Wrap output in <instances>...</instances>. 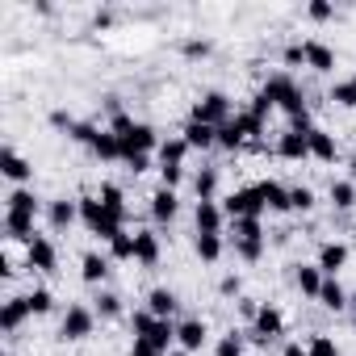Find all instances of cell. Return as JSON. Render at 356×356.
<instances>
[{
    "label": "cell",
    "instance_id": "obj_2",
    "mask_svg": "<svg viewBox=\"0 0 356 356\" xmlns=\"http://www.w3.org/2000/svg\"><path fill=\"white\" fill-rule=\"evenodd\" d=\"M239 109H235V101L222 92V88H210V92H202L197 101H193V122H206V126H227L231 118H235Z\"/></svg>",
    "mask_w": 356,
    "mask_h": 356
},
{
    "label": "cell",
    "instance_id": "obj_51",
    "mask_svg": "<svg viewBox=\"0 0 356 356\" xmlns=\"http://www.w3.org/2000/svg\"><path fill=\"white\" fill-rule=\"evenodd\" d=\"M181 181H185V168H159V185L163 189H181Z\"/></svg>",
    "mask_w": 356,
    "mask_h": 356
},
{
    "label": "cell",
    "instance_id": "obj_10",
    "mask_svg": "<svg viewBox=\"0 0 356 356\" xmlns=\"http://www.w3.org/2000/svg\"><path fill=\"white\" fill-rule=\"evenodd\" d=\"M26 268H34V273H55V268H59V248H55L47 235H38V239L26 248Z\"/></svg>",
    "mask_w": 356,
    "mask_h": 356
},
{
    "label": "cell",
    "instance_id": "obj_3",
    "mask_svg": "<svg viewBox=\"0 0 356 356\" xmlns=\"http://www.w3.org/2000/svg\"><path fill=\"white\" fill-rule=\"evenodd\" d=\"M92 331H97V310L84 306V302H72V306L63 310V318H59V339H63V343H80V339H88Z\"/></svg>",
    "mask_w": 356,
    "mask_h": 356
},
{
    "label": "cell",
    "instance_id": "obj_8",
    "mask_svg": "<svg viewBox=\"0 0 356 356\" xmlns=\"http://www.w3.org/2000/svg\"><path fill=\"white\" fill-rule=\"evenodd\" d=\"M206 339H210V323L206 318H181V323H176V348H185L189 356L202 352Z\"/></svg>",
    "mask_w": 356,
    "mask_h": 356
},
{
    "label": "cell",
    "instance_id": "obj_7",
    "mask_svg": "<svg viewBox=\"0 0 356 356\" xmlns=\"http://www.w3.org/2000/svg\"><path fill=\"white\" fill-rule=\"evenodd\" d=\"M0 172H5V181H13V189H22V185L34 181V163L22 151H13V147L0 151Z\"/></svg>",
    "mask_w": 356,
    "mask_h": 356
},
{
    "label": "cell",
    "instance_id": "obj_37",
    "mask_svg": "<svg viewBox=\"0 0 356 356\" xmlns=\"http://www.w3.org/2000/svg\"><path fill=\"white\" fill-rule=\"evenodd\" d=\"M327 97H331V105H339V109H356V84H352V80H335Z\"/></svg>",
    "mask_w": 356,
    "mask_h": 356
},
{
    "label": "cell",
    "instance_id": "obj_59",
    "mask_svg": "<svg viewBox=\"0 0 356 356\" xmlns=\"http://www.w3.org/2000/svg\"><path fill=\"white\" fill-rule=\"evenodd\" d=\"M348 168H352V185H356V155H352V159H348Z\"/></svg>",
    "mask_w": 356,
    "mask_h": 356
},
{
    "label": "cell",
    "instance_id": "obj_21",
    "mask_svg": "<svg viewBox=\"0 0 356 356\" xmlns=\"http://www.w3.org/2000/svg\"><path fill=\"white\" fill-rule=\"evenodd\" d=\"M306 67L310 72H335V51L323 42V38H306Z\"/></svg>",
    "mask_w": 356,
    "mask_h": 356
},
{
    "label": "cell",
    "instance_id": "obj_20",
    "mask_svg": "<svg viewBox=\"0 0 356 356\" xmlns=\"http://www.w3.org/2000/svg\"><path fill=\"white\" fill-rule=\"evenodd\" d=\"M147 310H151L155 318H176V310H181V298H176L168 285H155V289L147 293Z\"/></svg>",
    "mask_w": 356,
    "mask_h": 356
},
{
    "label": "cell",
    "instance_id": "obj_9",
    "mask_svg": "<svg viewBox=\"0 0 356 356\" xmlns=\"http://www.w3.org/2000/svg\"><path fill=\"white\" fill-rule=\"evenodd\" d=\"M193 222H197V235H222V227L231 222L222 202H197L193 206Z\"/></svg>",
    "mask_w": 356,
    "mask_h": 356
},
{
    "label": "cell",
    "instance_id": "obj_49",
    "mask_svg": "<svg viewBox=\"0 0 356 356\" xmlns=\"http://www.w3.org/2000/svg\"><path fill=\"white\" fill-rule=\"evenodd\" d=\"M306 17H310V22H331V17H335V5H327V0H310V5H306Z\"/></svg>",
    "mask_w": 356,
    "mask_h": 356
},
{
    "label": "cell",
    "instance_id": "obj_44",
    "mask_svg": "<svg viewBox=\"0 0 356 356\" xmlns=\"http://www.w3.org/2000/svg\"><path fill=\"white\" fill-rule=\"evenodd\" d=\"M231 231H235V239H264L260 218H235V222H231Z\"/></svg>",
    "mask_w": 356,
    "mask_h": 356
},
{
    "label": "cell",
    "instance_id": "obj_26",
    "mask_svg": "<svg viewBox=\"0 0 356 356\" xmlns=\"http://www.w3.org/2000/svg\"><path fill=\"white\" fill-rule=\"evenodd\" d=\"M159 168H185V155H189V143L181 138V134H172V138H163L159 143Z\"/></svg>",
    "mask_w": 356,
    "mask_h": 356
},
{
    "label": "cell",
    "instance_id": "obj_6",
    "mask_svg": "<svg viewBox=\"0 0 356 356\" xmlns=\"http://www.w3.org/2000/svg\"><path fill=\"white\" fill-rule=\"evenodd\" d=\"M159 143H163V138L155 134V126H151V122H138V126L122 138V159H126V155H155Z\"/></svg>",
    "mask_w": 356,
    "mask_h": 356
},
{
    "label": "cell",
    "instance_id": "obj_34",
    "mask_svg": "<svg viewBox=\"0 0 356 356\" xmlns=\"http://www.w3.org/2000/svg\"><path fill=\"white\" fill-rule=\"evenodd\" d=\"M222 235H197L193 239V252H197V260H206V264H218L222 260Z\"/></svg>",
    "mask_w": 356,
    "mask_h": 356
},
{
    "label": "cell",
    "instance_id": "obj_57",
    "mask_svg": "<svg viewBox=\"0 0 356 356\" xmlns=\"http://www.w3.org/2000/svg\"><path fill=\"white\" fill-rule=\"evenodd\" d=\"M109 22H113V13H109V9H101V13L92 17V26H109Z\"/></svg>",
    "mask_w": 356,
    "mask_h": 356
},
{
    "label": "cell",
    "instance_id": "obj_11",
    "mask_svg": "<svg viewBox=\"0 0 356 356\" xmlns=\"http://www.w3.org/2000/svg\"><path fill=\"white\" fill-rule=\"evenodd\" d=\"M30 314H34V310H30V298H26V293L5 298V306H0V331H5V335H17V327H22Z\"/></svg>",
    "mask_w": 356,
    "mask_h": 356
},
{
    "label": "cell",
    "instance_id": "obj_58",
    "mask_svg": "<svg viewBox=\"0 0 356 356\" xmlns=\"http://www.w3.org/2000/svg\"><path fill=\"white\" fill-rule=\"evenodd\" d=\"M348 314H352V323H356V293L348 298Z\"/></svg>",
    "mask_w": 356,
    "mask_h": 356
},
{
    "label": "cell",
    "instance_id": "obj_17",
    "mask_svg": "<svg viewBox=\"0 0 356 356\" xmlns=\"http://www.w3.org/2000/svg\"><path fill=\"white\" fill-rule=\"evenodd\" d=\"M260 92H264V97H268V101L281 109V105H285V101L298 92V84H293V76H289V72H273V76L260 84Z\"/></svg>",
    "mask_w": 356,
    "mask_h": 356
},
{
    "label": "cell",
    "instance_id": "obj_55",
    "mask_svg": "<svg viewBox=\"0 0 356 356\" xmlns=\"http://www.w3.org/2000/svg\"><path fill=\"white\" fill-rule=\"evenodd\" d=\"M281 356H310V352H306L302 339H285V343H281Z\"/></svg>",
    "mask_w": 356,
    "mask_h": 356
},
{
    "label": "cell",
    "instance_id": "obj_22",
    "mask_svg": "<svg viewBox=\"0 0 356 356\" xmlns=\"http://www.w3.org/2000/svg\"><path fill=\"white\" fill-rule=\"evenodd\" d=\"M97 197H101V206L126 227V218H130V206H126V193H122V185H113V181H105L101 189H97Z\"/></svg>",
    "mask_w": 356,
    "mask_h": 356
},
{
    "label": "cell",
    "instance_id": "obj_53",
    "mask_svg": "<svg viewBox=\"0 0 356 356\" xmlns=\"http://www.w3.org/2000/svg\"><path fill=\"white\" fill-rule=\"evenodd\" d=\"M51 126H59V130H72V126H76V118H72L67 109H51Z\"/></svg>",
    "mask_w": 356,
    "mask_h": 356
},
{
    "label": "cell",
    "instance_id": "obj_27",
    "mask_svg": "<svg viewBox=\"0 0 356 356\" xmlns=\"http://www.w3.org/2000/svg\"><path fill=\"white\" fill-rule=\"evenodd\" d=\"M101 163H113V159H122V138L109 130V126H101V134L92 138V147H88Z\"/></svg>",
    "mask_w": 356,
    "mask_h": 356
},
{
    "label": "cell",
    "instance_id": "obj_35",
    "mask_svg": "<svg viewBox=\"0 0 356 356\" xmlns=\"http://www.w3.org/2000/svg\"><path fill=\"white\" fill-rule=\"evenodd\" d=\"M243 143H248V134H243V126H239L235 118H231L227 126H218V147H222V151H239Z\"/></svg>",
    "mask_w": 356,
    "mask_h": 356
},
{
    "label": "cell",
    "instance_id": "obj_25",
    "mask_svg": "<svg viewBox=\"0 0 356 356\" xmlns=\"http://www.w3.org/2000/svg\"><path fill=\"white\" fill-rule=\"evenodd\" d=\"M348 289L339 285V277H327L323 281V289H318V302H323V310H331V314H348Z\"/></svg>",
    "mask_w": 356,
    "mask_h": 356
},
{
    "label": "cell",
    "instance_id": "obj_42",
    "mask_svg": "<svg viewBox=\"0 0 356 356\" xmlns=\"http://www.w3.org/2000/svg\"><path fill=\"white\" fill-rule=\"evenodd\" d=\"M235 122H239V126H243V134H248V143H252V138H260V134H264V118H256V113H252V109H239V113H235Z\"/></svg>",
    "mask_w": 356,
    "mask_h": 356
},
{
    "label": "cell",
    "instance_id": "obj_4",
    "mask_svg": "<svg viewBox=\"0 0 356 356\" xmlns=\"http://www.w3.org/2000/svg\"><path fill=\"white\" fill-rule=\"evenodd\" d=\"M285 335V314L277 310V306H268V302H260V314L252 318V331H248V339L256 343V348H268L273 339H281Z\"/></svg>",
    "mask_w": 356,
    "mask_h": 356
},
{
    "label": "cell",
    "instance_id": "obj_1",
    "mask_svg": "<svg viewBox=\"0 0 356 356\" xmlns=\"http://www.w3.org/2000/svg\"><path fill=\"white\" fill-rule=\"evenodd\" d=\"M76 202H80V222H84L101 243H113V239L126 231V227H122V222L101 206V197H97V193H84V197H76Z\"/></svg>",
    "mask_w": 356,
    "mask_h": 356
},
{
    "label": "cell",
    "instance_id": "obj_14",
    "mask_svg": "<svg viewBox=\"0 0 356 356\" xmlns=\"http://www.w3.org/2000/svg\"><path fill=\"white\" fill-rule=\"evenodd\" d=\"M314 264L323 268V277H339V268L348 264V243H339V239H327V243H318V256H314Z\"/></svg>",
    "mask_w": 356,
    "mask_h": 356
},
{
    "label": "cell",
    "instance_id": "obj_45",
    "mask_svg": "<svg viewBox=\"0 0 356 356\" xmlns=\"http://www.w3.org/2000/svg\"><path fill=\"white\" fill-rule=\"evenodd\" d=\"M109 260H134V235L122 231L113 243H109Z\"/></svg>",
    "mask_w": 356,
    "mask_h": 356
},
{
    "label": "cell",
    "instance_id": "obj_50",
    "mask_svg": "<svg viewBox=\"0 0 356 356\" xmlns=\"http://www.w3.org/2000/svg\"><path fill=\"white\" fill-rule=\"evenodd\" d=\"M134 126H138V122H134V118H130V113H126V109H122V113H113V118H109V130H113V134H118V138H126V134H130V130H134Z\"/></svg>",
    "mask_w": 356,
    "mask_h": 356
},
{
    "label": "cell",
    "instance_id": "obj_32",
    "mask_svg": "<svg viewBox=\"0 0 356 356\" xmlns=\"http://www.w3.org/2000/svg\"><path fill=\"white\" fill-rule=\"evenodd\" d=\"M193 193H197V202H218V168H197V176H193Z\"/></svg>",
    "mask_w": 356,
    "mask_h": 356
},
{
    "label": "cell",
    "instance_id": "obj_54",
    "mask_svg": "<svg viewBox=\"0 0 356 356\" xmlns=\"http://www.w3.org/2000/svg\"><path fill=\"white\" fill-rule=\"evenodd\" d=\"M235 306H239V314H243V318H248V323H252V318H256V314H260V302H256V298H239V302H235Z\"/></svg>",
    "mask_w": 356,
    "mask_h": 356
},
{
    "label": "cell",
    "instance_id": "obj_41",
    "mask_svg": "<svg viewBox=\"0 0 356 356\" xmlns=\"http://www.w3.org/2000/svg\"><path fill=\"white\" fill-rule=\"evenodd\" d=\"M235 256H239L243 264H256V260L264 256V239H235Z\"/></svg>",
    "mask_w": 356,
    "mask_h": 356
},
{
    "label": "cell",
    "instance_id": "obj_36",
    "mask_svg": "<svg viewBox=\"0 0 356 356\" xmlns=\"http://www.w3.org/2000/svg\"><path fill=\"white\" fill-rule=\"evenodd\" d=\"M214 356H243V331H239V327L222 331L218 343H214Z\"/></svg>",
    "mask_w": 356,
    "mask_h": 356
},
{
    "label": "cell",
    "instance_id": "obj_19",
    "mask_svg": "<svg viewBox=\"0 0 356 356\" xmlns=\"http://www.w3.org/2000/svg\"><path fill=\"white\" fill-rule=\"evenodd\" d=\"M306 138H310V159L335 163V155H339V143H335V134H331V130L314 126V130H306Z\"/></svg>",
    "mask_w": 356,
    "mask_h": 356
},
{
    "label": "cell",
    "instance_id": "obj_12",
    "mask_svg": "<svg viewBox=\"0 0 356 356\" xmlns=\"http://www.w3.org/2000/svg\"><path fill=\"white\" fill-rule=\"evenodd\" d=\"M34 222H38L34 214L5 210V239H9V243H26V248H30V243L38 239V227H34Z\"/></svg>",
    "mask_w": 356,
    "mask_h": 356
},
{
    "label": "cell",
    "instance_id": "obj_30",
    "mask_svg": "<svg viewBox=\"0 0 356 356\" xmlns=\"http://www.w3.org/2000/svg\"><path fill=\"white\" fill-rule=\"evenodd\" d=\"M293 281H298V289H302V298H314L318 302V289H323V268L318 264H298L293 268Z\"/></svg>",
    "mask_w": 356,
    "mask_h": 356
},
{
    "label": "cell",
    "instance_id": "obj_15",
    "mask_svg": "<svg viewBox=\"0 0 356 356\" xmlns=\"http://www.w3.org/2000/svg\"><path fill=\"white\" fill-rule=\"evenodd\" d=\"M105 277H109V256L84 252V256H80V281L92 285V289H105Z\"/></svg>",
    "mask_w": 356,
    "mask_h": 356
},
{
    "label": "cell",
    "instance_id": "obj_39",
    "mask_svg": "<svg viewBox=\"0 0 356 356\" xmlns=\"http://www.w3.org/2000/svg\"><path fill=\"white\" fill-rule=\"evenodd\" d=\"M314 202H318V197H314V189H306V185H293V189H289V210L310 214V210H314Z\"/></svg>",
    "mask_w": 356,
    "mask_h": 356
},
{
    "label": "cell",
    "instance_id": "obj_29",
    "mask_svg": "<svg viewBox=\"0 0 356 356\" xmlns=\"http://www.w3.org/2000/svg\"><path fill=\"white\" fill-rule=\"evenodd\" d=\"M5 210H17V214H34V218H38V210H42V197H38L30 185H22V189H9V197H5Z\"/></svg>",
    "mask_w": 356,
    "mask_h": 356
},
{
    "label": "cell",
    "instance_id": "obj_40",
    "mask_svg": "<svg viewBox=\"0 0 356 356\" xmlns=\"http://www.w3.org/2000/svg\"><path fill=\"white\" fill-rule=\"evenodd\" d=\"M26 298H30V310H34V314H51V310H55V293H51L47 285H34Z\"/></svg>",
    "mask_w": 356,
    "mask_h": 356
},
{
    "label": "cell",
    "instance_id": "obj_33",
    "mask_svg": "<svg viewBox=\"0 0 356 356\" xmlns=\"http://www.w3.org/2000/svg\"><path fill=\"white\" fill-rule=\"evenodd\" d=\"M92 310H97V318H105V323H113V318H122V314H126V306H122V298H118L113 289H97Z\"/></svg>",
    "mask_w": 356,
    "mask_h": 356
},
{
    "label": "cell",
    "instance_id": "obj_24",
    "mask_svg": "<svg viewBox=\"0 0 356 356\" xmlns=\"http://www.w3.org/2000/svg\"><path fill=\"white\" fill-rule=\"evenodd\" d=\"M134 264H143V268L159 264V235L155 231H134Z\"/></svg>",
    "mask_w": 356,
    "mask_h": 356
},
{
    "label": "cell",
    "instance_id": "obj_48",
    "mask_svg": "<svg viewBox=\"0 0 356 356\" xmlns=\"http://www.w3.org/2000/svg\"><path fill=\"white\" fill-rule=\"evenodd\" d=\"M218 293H222V298H235V302H239V298H243V277H239V273H227V277L218 281Z\"/></svg>",
    "mask_w": 356,
    "mask_h": 356
},
{
    "label": "cell",
    "instance_id": "obj_52",
    "mask_svg": "<svg viewBox=\"0 0 356 356\" xmlns=\"http://www.w3.org/2000/svg\"><path fill=\"white\" fill-rule=\"evenodd\" d=\"M122 163H126V168H130V172H134V176H143V172H147V168H151V155H126V159H122Z\"/></svg>",
    "mask_w": 356,
    "mask_h": 356
},
{
    "label": "cell",
    "instance_id": "obj_31",
    "mask_svg": "<svg viewBox=\"0 0 356 356\" xmlns=\"http://www.w3.org/2000/svg\"><path fill=\"white\" fill-rule=\"evenodd\" d=\"M327 197H331V206L335 210H356V185H352V176H331V189H327Z\"/></svg>",
    "mask_w": 356,
    "mask_h": 356
},
{
    "label": "cell",
    "instance_id": "obj_61",
    "mask_svg": "<svg viewBox=\"0 0 356 356\" xmlns=\"http://www.w3.org/2000/svg\"><path fill=\"white\" fill-rule=\"evenodd\" d=\"M348 80H352V84H356V72H352V76H348Z\"/></svg>",
    "mask_w": 356,
    "mask_h": 356
},
{
    "label": "cell",
    "instance_id": "obj_5",
    "mask_svg": "<svg viewBox=\"0 0 356 356\" xmlns=\"http://www.w3.org/2000/svg\"><path fill=\"white\" fill-rule=\"evenodd\" d=\"M222 210H227L231 222H235V218H260V214H264V197H260L256 185H243V189H235V193L222 197Z\"/></svg>",
    "mask_w": 356,
    "mask_h": 356
},
{
    "label": "cell",
    "instance_id": "obj_18",
    "mask_svg": "<svg viewBox=\"0 0 356 356\" xmlns=\"http://www.w3.org/2000/svg\"><path fill=\"white\" fill-rule=\"evenodd\" d=\"M181 138L189 143V151H210V147H218V130L214 126H206V122H185V130H181Z\"/></svg>",
    "mask_w": 356,
    "mask_h": 356
},
{
    "label": "cell",
    "instance_id": "obj_46",
    "mask_svg": "<svg viewBox=\"0 0 356 356\" xmlns=\"http://www.w3.org/2000/svg\"><path fill=\"white\" fill-rule=\"evenodd\" d=\"M210 51H214L210 38H185V42H181V55H189V59H206Z\"/></svg>",
    "mask_w": 356,
    "mask_h": 356
},
{
    "label": "cell",
    "instance_id": "obj_60",
    "mask_svg": "<svg viewBox=\"0 0 356 356\" xmlns=\"http://www.w3.org/2000/svg\"><path fill=\"white\" fill-rule=\"evenodd\" d=\"M168 356H189V352H185V348H172V352H168Z\"/></svg>",
    "mask_w": 356,
    "mask_h": 356
},
{
    "label": "cell",
    "instance_id": "obj_28",
    "mask_svg": "<svg viewBox=\"0 0 356 356\" xmlns=\"http://www.w3.org/2000/svg\"><path fill=\"white\" fill-rule=\"evenodd\" d=\"M256 189H260V197H264V210H273V214H289V189H285L281 181H260Z\"/></svg>",
    "mask_w": 356,
    "mask_h": 356
},
{
    "label": "cell",
    "instance_id": "obj_23",
    "mask_svg": "<svg viewBox=\"0 0 356 356\" xmlns=\"http://www.w3.org/2000/svg\"><path fill=\"white\" fill-rule=\"evenodd\" d=\"M47 218H51L55 231H67V227L80 218V202H76V197H55V202L47 206Z\"/></svg>",
    "mask_w": 356,
    "mask_h": 356
},
{
    "label": "cell",
    "instance_id": "obj_38",
    "mask_svg": "<svg viewBox=\"0 0 356 356\" xmlns=\"http://www.w3.org/2000/svg\"><path fill=\"white\" fill-rule=\"evenodd\" d=\"M306 352H310V356H339V343H335L327 331H314V335L306 339Z\"/></svg>",
    "mask_w": 356,
    "mask_h": 356
},
{
    "label": "cell",
    "instance_id": "obj_56",
    "mask_svg": "<svg viewBox=\"0 0 356 356\" xmlns=\"http://www.w3.org/2000/svg\"><path fill=\"white\" fill-rule=\"evenodd\" d=\"M130 356H168V352H155L147 339H134V343H130Z\"/></svg>",
    "mask_w": 356,
    "mask_h": 356
},
{
    "label": "cell",
    "instance_id": "obj_13",
    "mask_svg": "<svg viewBox=\"0 0 356 356\" xmlns=\"http://www.w3.org/2000/svg\"><path fill=\"white\" fill-rule=\"evenodd\" d=\"M147 210H151V218H155L159 227H168L176 214H181V197H176V189H163V185H159V189L147 197Z\"/></svg>",
    "mask_w": 356,
    "mask_h": 356
},
{
    "label": "cell",
    "instance_id": "obj_47",
    "mask_svg": "<svg viewBox=\"0 0 356 356\" xmlns=\"http://www.w3.org/2000/svg\"><path fill=\"white\" fill-rule=\"evenodd\" d=\"M281 63H285V67H306V42H285Z\"/></svg>",
    "mask_w": 356,
    "mask_h": 356
},
{
    "label": "cell",
    "instance_id": "obj_43",
    "mask_svg": "<svg viewBox=\"0 0 356 356\" xmlns=\"http://www.w3.org/2000/svg\"><path fill=\"white\" fill-rule=\"evenodd\" d=\"M97 134H101V126H97V122H76V126L67 130V138H72V143H80V147H92V138H97Z\"/></svg>",
    "mask_w": 356,
    "mask_h": 356
},
{
    "label": "cell",
    "instance_id": "obj_16",
    "mask_svg": "<svg viewBox=\"0 0 356 356\" xmlns=\"http://www.w3.org/2000/svg\"><path fill=\"white\" fill-rule=\"evenodd\" d=\"M277 155H281V159H293V163L310 159V138H306V130H285V134L277 138Z\"/></svg>",
    "mask_w": 356,
    "mask_h": 356
}]
</instances>
